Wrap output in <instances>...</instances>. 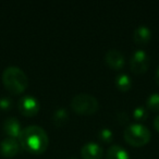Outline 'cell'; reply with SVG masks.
<instances>
[{
  "label": "cell",
  "instance_id": "obj_1",
  "mask_svg": "<svg viewBox=\"0 0 159 159\" xmlns=\"http://www.w3.org/2000/svg\"><path fill=\"white\" fill-rule=\"evenodd\" d=\"M19 143L21 147L31 154L39 155L48 147V134L42 126L29 125L22 129L19 136Z\"/></svg>",
  "mask_w": 159,
  "mask_h": 159
},
{
  "label": "cell",
  "instance_id": "obj_2",
  "mask_svg": "<svg viewBox=\"0 0 159 159\" xmlns=\"http://www.w3.org/2000/svg\"><path fill=\"white\" fill-rule=\"evenodd\" d=\"M2 83L10 93L18 95L26 89L29 85V79L21 68L10 66L2 72Z\"/></svg>",
  "mask_w": 159,
  "mask_h": 159
},
{
  "label": "cell",
  "instance_id": "obj_3",
  "mask_svg": "<svg viewBox=\"0 0 159 159\" xmlns=\"http://www.w3.org/2000/svg\"><path fill=\"white\" fill-rule=\"evenodd\" d=\"M124 139L128 144L139 147L147 144L150 139V131L142 123H132L125 128L123 132Z\"/></svg>",
  "mask_w": 159,
  "mask_h": 159
},
{
  "label": "cell",
  "instance_id": "obj_4",
  "mask_svg": "<svg viewBox=\"0 0 159 159\" xmlns=\"http://www.w3.org/2000/svg\"><path fill=\"white\" fill-rule=\"evenodd\" d=\"M71 107L79 115H93L98 110L99 102L95 96L87 93H80L71 99Z\"/></svg>",
  "mask_w": 159,
  "mask_h": 159
},
{
  "label": "cell",
  "instance_id": "obj_5",
  "mask_svg": "<svg viewBox=\"0 0 159 159\" xmlns=\"http://www.w3.org/2000/svg\"><path fill=\"white\" fill-rule=\"evenodd\" d=\"M131 70L135 74H143L149 66V56L143 49H137L133 52L130 59Z\"/></svg>",
  "mask_w": 159,
  "mask_h": 159
},
{
  "label": "cell",
  "instance_id": "obj_6",
  "mask_svg": "<svg viewBox=\"0 0 159 159\" xmlns=\"http://www.w3.org/2000/svg\"><path fill=\"white\" fill-rule=\"evenodd\" d=\"M39 102L33 95H24L18 102V109L23 116L33 117L39 111Z\"/></svg>",
  "mask_w": 159,
  "mask_h": 159
},
{
  "label": "cell",
  "instance_id": "obj_7",
  "mask_svg": "<svg viewBox=\"0 0 159 159\" xmlns=\"http://www.w3.org/2000/svg\"><path fill=\"white\" fill-rule=\"evenodd\" d=\"M20 143L13 137H6L0 142V154L6 158H12L20 150Z\"/></svg>",
  "mask_w": 159,
  "mask_h": 159
},
{
  "label": "cell",
  "instance_id": "obj_8",
  "mask_svg": "<svg viewBox=\"0 0 159 159\" xmlns=\"http://www.w3.org/2000/svg\"><path fill=\"white\" fill-rule=\"evenodd\" d=\"M102 155L104 149L96 142H89L81 148V156L83 159H102Z\"/></svg>",
  "mask_w": 159,
  "mask_h": 159
},
{
  "label": "cell",
  "instance_id": "obj_9",
  "mask_svg": "<svg viewBox=\"0 0 159 159\" xmlns=\"http://www.w3.org/2000/svg\"><path fill=\"white\" fill-rule=\"evenodd\" d=\"M105 61L113 70H120L124 66V56L117 49H109L105 53Z\"/></svg>",
  "mask_w": 159,
  "mask_h": 159
},
{
  "label": "cell",
  "instance_id": "obj_10",
  "mask_svg": "<svg viewBox=\"0 0 159 159\" xmlns=\"http://www.w3.org/2000/svg\"><path fill=\"white\" fill-rule=\"evenodd\" d=\"M2 128L6 134L9 137H13V139H16V137L20 136V133L22 131L20 121L14 117L7 118L5 120V122H3Z\"/></svg>",
  "mask_w": 159,
  "mask_h": 159
},
{
  "label": "cell",
  "instance_id": "obj_11",
  "mask_svg": "<svg viewBox=\"0 0 159 159\" xmlns=\"http://www.w3.org/2000/svg\"><path fill=\"white\" fill-rule=\"evenodd\" d=\"M152 38V31L146 25H139L133 32V40L139 45H145Z\"/></svg>",
  "mask_w": 159,
  "mask_h": 159
},
{
  "label": "cell",
  "instance_id": "obj_12",
  "mask_svg": "<svg viewBox=\"0 0 159 159\" xmlns=\"http://www.w3.org/2000/svg\"><path fill=\"white\" fill-rule=\"evenodd\" d=\"M106 159H130V155L122 146L111 145L107 150Z\"/></svg>",
  "mask_w": 159,
  "mask_h": 159
},
{
  "label": "cell",
  "instance_id": "obj_13",
  "mask_svg": "<svg viewBox=\"0 0 159 159\" xmlns=\"http://www.w3.org/2000/svg\"><path fill=\"white\" fill-rule=\"evenodd\" d=\"M115 82L118 89L122 92L129 91L131 89V86H132V81H131L130 76L126 73H120V74H118L115 80Z\"/></svg>",
  "mask_w": 159,
  "mask_h": 159
},
{
  "label": "cell",
  "instance_id": "obj_14",
  "mask_svg": "<svg viewBox=\"0 0 159 159\" xmlns=\"http://www.w3.org/2000/svg\"><path fill=\"white\" fill-rule=\"evenodd\" d=\"M52 123L57 126H62L68 122L69 113L64 108H59L52 113Z\"/></svg>",
  "mask_w": 159,
  "mask_h": 159
},
{
  "label": "cell",
  "instance_id": "obj_15",
  "mask_svg": "<svg viewBox=\"0 0 159 159\" xmlns=\"http://www.w3.org/2000/svg\"><path fill=\"white\" fill-rule=\"evenodd\" d=\"M146 107L152 111H159V93H152L146 99Z\"/></svg>",
  "mask_w": 159,
  "mask_h": 159
},
{
  "label": "cell",
  "instance_id": "obj_16",
  "mask_svg": "<svg viewBox=\"0 0 159 159\" xmlns=\"http://www.w3.org/2000/svg\"><path fill=\"white\" fill-rule=\"evenodd\" d=\"M133 117H134V119L137 120V121H144V120H146L148 117L147 110H146V108L143 106L135 107L134 110H133Z\"/></svg>",
  "mask_w": 159,
  "mask_h": 159
},
{
  "label": "cell",
  "instance_id": "obj_17",
  "mask_svg": "<svg viewBox=\"0 0 159 159\" xmlns=\"http://www.w3.org/2000/svg\"><path fill=\"white\" fill-rule=\"evenodd\" d=\"M98 136H99V139H102V142L109 143V142H111V139H112L113 133H112V131H111L110 129L104 128V129H102V130L99 131V133H98Z\"/></svg>",
  "mask_w": 159,
  "mask_h": 159
},
{
  "label": "cell",
  "instance_id": "obj_18",
  "mask_svg": "<svg viewBox=\"0 0 159 159\" xmlns=\"http://www.w3.org/2000/svg\"><path fill=\"white\" fill-rule=\"evenodd\" d=\"M12 107V99L9 97H1L0 98V109L2 110H9Z\"/></svg>",
  "mask_w": 159,
  "mask_h": 159
},
{
  "label": "cell",
  "instance_id": "obj_19",
  "mask_svg": "<svg viewBox=\"0 0 159 159\" xmlns=\"http://www.w3.org/2000/svg\"><path fill=\"white\" fill-rule=\"evenodd\" d=\"M117 120L120 122V123H125V122L129 121V116L125 111H119L117 113Z\"/></svg>",
  "mask_w": 159,
  "mask_h": 159
},
{
  "label": "cell",
  "instance_id": "obj_20",
  "mask_svg": "<svg viewBox=\"0 0 159 159\" xmlns=\"http://www.w3.org/2000/svg\"><path fill=\"white\" fill-rule=\"evenodd\" d=\"M154 126L157 131L159 132V115H157L154 119Z\"/></svg>",
  "mask_w": 159,
  "mask_h": 159
},
{
  "label": "cell",
  "instance_id": "obj_21",
  "mask_svg": "<svg viewBox=\"0 0 159 159\" xmlns=\"http://www.w3.org/2000/svg\"><path fill=\"white\" fill-rule=\"evenodd\" d=\"M155 77H156V82L159 84V66L157 68V70H156V73H155Z\"/></svg>",
  "mask_w": 159,
  "mask_h": 159
},
{
  "label": "cell",
  "instance_id": "obj_22",
  "mask_svg": "<svg viewBox=\"0 0 159 159\" xmlns=\"http://www.w3.org/2000/svg\"><path fill=\"white\" fill-rule=\"evenodd\" d=\"M69 159H79V158H76V157H71V158H69Z\"/></svg>",
  "mask_w": 159,
  "mask_h": 159
}]
</instances>
